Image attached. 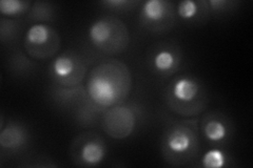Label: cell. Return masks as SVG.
I'll return each mask as SVG.
<instances>
[{
  "instance_id": "4fadbf2b",
  "label": "cell",
  "mask_w": 253,
  "mask_h": 168,
  "mask_svg": "<svg viewBox=\"0 0 253 168\" xmlns=\"http://www.w3.org/2000/svg\"><path fill=\"white\" fill-rule=\"evenodd\" d=\"M47 94H49V97L55 106L59 109L69 111L70 114H72L89 97L88 92L85 90V85L84 84L67 87L51 82Z\"/></svg>"
},
{
  "instance_id": "ac0fdd59",
  "label": "cell",
  "mask_w": 253,
  "mask_h": 168,
  "mask_svg": "<svg viewBox=\"0 0 253 168\" xmlns=\"http://www.w3.org/2000/svg\"><path fill=\"white\" fill-rule=\"evenodd\" d=\"M231 158L221 147H212L203 155L201 166L204 168H224L230 166Z\"/></svg>"
},
{
  "instance_id": "30bf717a",
  "label": "cell",
  "mask_w": 253,
  "mask_h": 168,
  "mask_svg": "<svg viewBox=\"0 0 253 168\" xmlns=\"http://www.w3.org/2000/svg\"><path fill=\"white\" fill-rule=\"evenodd\" d=\"M138 21L149 33H167L176 22V5L167 0H147L141 2Z\"/></svg>"
},
{
  "instance_id": "277c9868",
  "label": "cell",
  "mask_w": 253,
  "mask_h": 168,
  "mask_svg": "<svg viewBox=\"0 0 253 168\" xmlns=\"http://www.w3.org/2000/svg\"><path fill=\"white\" fill-rule=\"evenodd\" d=\"M86 51L92 57L115 56L124 53L130 43L129 29L125 22L113 16L94 19L86 29Z\"/></svg>"
},
{
  "instance_id": "8fae6325",
  "label": "cell",
  "mask_w": 253,
  "mask_h": 168,
  "mask_svg": "<svg viewBox=\"0 0 253 168\" xmlns=\"http://www.w3.org/2000/svg\"><path fill=\"white\" fill-rule=\"evenodd\" d=\"M201 137L213 147H221L231 141L235 126L231 118L218 110L206 113L199 120Z\"/></svg>"
},
{
  "instance_id": "44dd1931",
  "label": "cell",
  "mask_w": 253,
  "mask_h": 168,
  "mask_svg": "<svg viewBox=\"0 0 253 168\" xmlns=\"http://www.w3.org/2000/svg\"><path fill=\"white\" fill-rule=\"evenodd\" d=\"M98 3L104 6L106 10L117 14L128 13L135 9L137 5L141 4L138 0H102Z\"/></svg>"
},
{
  "instance_id": "7402d4cb",
  "label": "cell",
  "mask_w": 253,
  "mask_h": 168,
  "mask_svg": "<svg viewBox=\"0 0 253 168\" xmlns=\"http://www.w3.org/2000/svg\"><path fill=\"white\" fill-rule=\"evenodd\" d=\"M211 16H220L229 15L231 12L235 11L237 6L241 4L240 1H233V0H207Z\"/></svg>"
},
{
  "instance_id": "5b68a950",
  "label": "cell",
  "mask_w": 253,
  "mask_h": 168,
  "mask_svg": "<svg viewBox=\"0 0 253 168\" xmlns=\"http://www.w3.org/2000/svg\"><path fill=\"white\" fill-rule=\"evenodd\" d=\"M145 118V108L139 103L125 101L107 108L100 126L110 138L125 140L137 131Z\"/></svg>"
},
{
  "instance_id": "3957f363",
  "label": "cell",
  "mask_w": 253,
  "mask_h": 168,
  "mask_svg": "<svg viewBox=\"0 0 253 168\" xmlns=\"http://www.w3.org/2000/svg\"><path fill=\"white\" fill-rule=\"evenodd\" d=\"M208 92L202 79L190 74L172 78L164 91L166 106L183 118L201 115L208 105Z\"/></svg>"
},
{
  "instance_id": "2e32d148",
  "label": "cell",
  "mask_w": 253,
  "mask_h": 168,
  "mask_svg": "<svg viewBox=\"0 0 253 168\" xmlns=\"http://www.w3.org/2000/svg\"><path fill=\"white\" fill-rule=\"evenodd\" d=\"M37 65L34 59L21 50H16L7 59V73L15 79H27L35 73Z\"/></svg>"
},
{
  "instance_id": "ffe728a7",
  "label": "cell",
  "mask_w": 253,
  "mask_h": 168,
  "mask_svg": "<svg viewBox=\"0 0 253 168\" xmlns=\"http://www.w3.org/2000/svg\"><path fill=\"white\" fill-rule=\"evenodd\" d=\"M33 2L25 0H1L0 1V13L6 18L15 19L18 16L28 14Z\"/></svg>"
},
{
  "instance_id": "ba28073f",
  "label": "cell",
  "mask_w": 253,
  "mask_h": 168,
  "mask_svg": "<svg viewBox=\"0 0 253 168\" xmlns=\"http://www.w3.org/2000/svg\"><path fill=\"white\" fill-rule=\"evenodd\" d=\"M58 32L49 25H32L23 38L26 53L35 61L53 59L60 50Z\"/></svg>"
},
{
  "instance_id": "9a60e30c",
  "label": "cell",
  "mask_w": 253,
  "mask_h": 168,
  "mask_svg": "<svg viewBox=\"0 0 253 168\" xmlns=\"http://www.w3.org/2000/svg\"><path fill=\"white\" fill-rule=\"evenodd\" d=\"M107 108L98 105L90 97L86 98L71 116L74 122L81 127H95L101 123V119Z\"/></svg>"
},
{
  "instance_id": "52a82bcc",
  "label": "cell",
  "mask_w": 253,
  "mask_h": 168,
  "mask_svg": "<svg viewBox=\"0 0 253 168\" xmlns=\"http://www.w3.org/2000/svg\"><path fill=\"white\" fill-rule=\"evenodd\" d=\"M108 156L105 139L95 132H84L77 134L70 146V157L78 167H97Z\"/></svg>"
},
{
  "instance_id": "d6986e66",
  "label": "cell",
  "mask_w": 253,
  "mask_h": 168,
  "mask_svg": "<svg viewBox=\"0 0 253 168\" xmlns=\"http://www.w3.org/2000/svg\"><path fill=\"white\" fill-rule=\"evenodd\" d=\"M21 22L17 19L1 17L0 19V41L2 45H10L18 39Z\"/></svg>"
},
{
  "instance_id": "7c38bea8",
  "label": "cell",
  "mask_w": 253,
  "mask_h": 168,
  "mask_svg": "<svg viewBox=\"0 0 253 168\" xmlns=\"http://www.w3.org/2000/svg\"><path fill=\"white\" fill-rule=\"evenodd\" d=\"M0 157H18L28 149L31 143V133L26 123L10 119L0 127Z\"/></svg>"
},
{
  "instance_id": "603a6c76",
  "label": "cell",
  "mask_w": 253,
  "mask_h": 168,
  "mask_svg": "<svg viewBox=\"0 0 253 168\" xmlns=\"http://www.w3.org/2000/svg\"><path fill=\"white\" fill-rule=\"evenodd\" d=\"M29 163H23L19 166L21 167H57V164L53 162V160L50 158H44L42 156L34 157L33 159H28Z\"/></svg>"
},
{
  "instance_id": "e0dca14e",
  "label": "cell",
  "mask_w": 253,
  "mask_h": 168,
  "mask_svg": "<svg viewBox=\"0 0 253 168\" xmlns=\"http://www.w3.org/2000/svg\"><path fill=\"white\" fill-rule=\"evenodd\" d=\"M58 7L51 1H35L27 14L28 20L33 25H46L57 18Z\"/></svg>"
},
{
  "instance_id": "8992f818",
  "label": "cell",
  "mask_w": 253,
  "mask_h": 168,
  "mask_svg": "<svg viewBox=\"0 0 253 168\" xmlns=\"http://www.w3.org/2000/svg\"><path fill=\"white\" fill-rule=\"evenodd\" d=\"M93 59L86 52L69 50L60 53L52 59L47 68L51 82L67 87L83 84Z\"/></svg>"
},
{
  "instance_id": "6da1fadb",
  "label": "cell",
  "mask_w": 253,
  "mask_h": 168,
  "mask_svg": "<svg viewBox=\"0 0 253 168\" xmlns=\"http://www.w3.org/2000/svg\"><path fill=\"white\" fill-rule=\"evenodd\" d=\"M85 90L95 103L106 108L124 103L132 90L131 71L120 60L102 61L91 69Z\"/></svg>"
},
{
  "instance_id": "9c48e42d",
  "label": "cell",
  "mask_w": 253,
  "mask_h": 168,
  "mask_svg": "<svg viewBox=\"0 0 253 168\" xmlns=\"http://www.w3.org/2000/svg\"><path fill=\"white\" fill-rule=\"evenodd\" d=\"M146 62L150 73L162 79L169 78L179 70L183 51L175 41H160L149 47Z\"/></svg>"
},
{
  "instance_id": "5bb4252c",
  "label": "cell",
  "mask_w": 253,
  "mask_h": 168,
  "mask_svg": "<svg viewBox=\"0 0 253 168\" xmlns=\"http://www.w3.org/2000/svg\"><path fill=\"white\" fill-rule=\"evenodd\" d=\"M176 16L189 26H202L210 17L207 0H183L176 5Z\"/></svg>"
},
{
  "instance_id": "7a4b0ae2",
  "label": "cell",
  "mask_w": 253,
  "mask_h": 168,
  "mask_svg": "<svg viewBox=\"0 0 253 168\" xmlns=\"http://www.w3.org/2000/svg\"><path fill=\"white\" fill-rule=\"evenodd\" d=\"M200 149L199 120H167L161 138V154L166 163L172 166H186L199 157Z\"/></svg>"
}]
</instances>
